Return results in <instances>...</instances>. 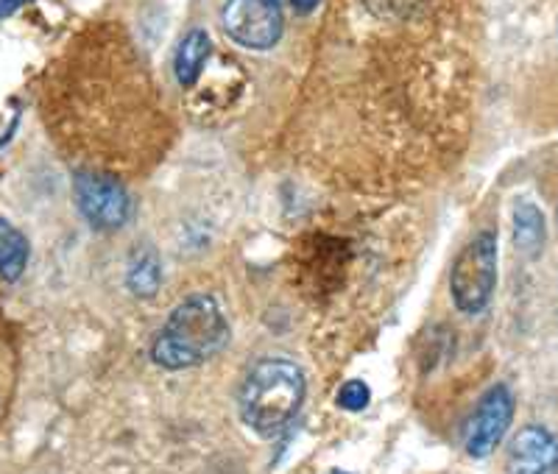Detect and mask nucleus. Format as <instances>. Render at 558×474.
Returning a JSON list of instances; mask_svg holds the SVG:
<instances>
[{
	"mask_svg": "<svg viewBox=\"0 0 558 474\" xmlns=\"http://www.w3.org/2000/svg\"><path fill=\"white\" fill-rule=\"evenodd\" d=\"M229 343V324L216 299L191 296L168 316L151 347V361L168 372L202 366Z\"/></svg>",
	"mask_w": 558,
	"mask_h": 474,
	"instance_id": "nucleus-2",
	"label": "nucleus"
},
{
	"mask_svg": "<svg viewBox=\"0 0 558 474\" xmlns=\"http://www.w3.org/2000/svg\"><path fill=\"white\" fill-rule=\"evenodd\" d=\"M547 241L545 216L536 204H520L514 212V246L525 257H539Z\"/></svg>",
	"mask_w": 558,
	"mask_h": 474,
	"instance_id": "nucleus-9",
	"label": "nucleus"
},
{
	"mask_svg": "<svg viewBox=\"0 0 558 474\" xmlns=\"http://www.w3.org/2000/svg\"><path fill=\"white\" fill-rule=\"evenodd\" d=\"M221 26L229 39H235L248 51H268L282 37L286 14L279 0H227Z\"/></svg>",
	"mask_w": 558,
	"mask_h": 474,
	"instance_id": "nucleus-5",
	"label": "nucleus"
},
{
	"mask_svg": "<svg viewBox=\"0 0 558 474\" xmlns=\"http://www.w3.org/2000/svg\"><path fill=\"white\" fill-rule=\"evenodd\" d=\"M209 34L204 28H193V32L184 34V39L177 48V59H173V70H177V78L182 87H193L202 76L204 64L209 57Z\"/></svg>",
	"mask_w": 558,
	"mask_h": 474,
	"instance_id": "nucleus-8",
	"label": "nucleus"
},
{
	"mask_svg": "<svg viewBox=\"0 0 558 474\" xmlns=\"http://www.w3.org/2000/svg\"><path fill=\"white\" fill-rule=\"evenodd\" d=\"M305 374L286 357H266L246 374L238 397L241 418L248 430L274 438L296 418L305 402Z\"/></svg>",
	"mask_w": 558,
	"mask_h": 474,
	"instance_id": "nucleus-1",
	"label": "nucleus"
},
{
	"mask_svg": "<svg viewBox=\"0 0 558 474\" xmlns=\"http://www.w3.org/2000/svg\"><path fill=\"white\" fill-rule=\"evenodd\" d=\"M497 288V234L483 229L458 254L450 277L452 302L466 316H477L488 307Z\"/></svg>",
	"mask_w": 558,
	"mask_h": 474,
	"instance_id": "nucleus-3",
	"label": "nucleus"
},
{
	"mask_svg": "<svg viewBox=\"0 0 558 474\" xmlns=\"http://www.w3.org/2000/svg\"><path fill=\"white\" fill-rule=\"evenodd\" d=\"M332 474H347V472H332Z\"/></svg>",
	"mask_w": 558,
	"mask_h": 474,
	"instance_id": "nucleus-15",
	"label": "nucleus"
},
{
	"mask_svg": "<svg viewBox=\"0 0 558 474\" xmlns=\"http://www.w3.org/2000/svg\"><path fill=\"white\" fill-rule=\"evenodd\" d=\"M28 266V241L23 232L0 218V277L7 282H17Z\"/></svg>",
	"mask_w": 558,
	"mask_h": 474,
	"instance_id": "nucleus-10",
	"label": "nucleus"
},
{
	"mask_svg": "<svg viewBox=\"0 0 558 474\" xmlns=\"http://www.w3.org/2000/svg\"><path fill=\"white\" fill-rule=\"evenodd\" d=\"M288 3H291L293 12H299V14H311L322 7V0H288Z\"/></svg>",
	"mask_w": 558,
	"mask_h": 474,
	"instance_id": "nucleus-13",
	"label": "nucleus"
},
{
	"mask_svg": "<svg viewBox=\"0 0 558 474\" xmlns=\"http://www.w3.org/2000/svg\"><path fill=\"white\" fill-rule=\"evenodd\" d=\"M514 422V393L508 391V386H492L477 402L475 413H472L470 424H466V455L483 461L500 447L506 438L508 427Z\"/></svg>",
	"mask_w": 558,
	"mask_h": 474,
	"instance_id": "nucleus-6",
	"label": "nucleus"
},
{
	"mask_svg": "<svg viewBox=\"0 0 558 474\" xmlns=\"http://www.w3.org/2000/svg\"><path fill=\"white\" fill-rule=\"evenodd\" d=\"M73 198L78 212L93 229L112 232L132 216V202L121 182L101 171H78L73 179Z\"/></svg>",
	"mask_w": 558,
	"mask_h": 474,
	"instance_id": "nucleus-4",
	"label": "nucleus"
},
{
	"mask_svg": "<svg viewBox=\"0 0 558 474\" xmlns=\"http://www.w3.org/2000/svg\"><path fill=\"white\" fill-rule=\"evenodd\" d=\"M129 291L137 299H151L157 296L159 284H162V268H159V259L154 252H137V257L132 259L129 266Z\"/></svg>",
	"mask_w": 558,
	"mask_h": 474,
	"instance_id": "nucleus-11",
	"label": "nucleus"
},
{
	"mask_svg": "<svg viewBox=\"0 0 558 474\" xmlns=\"http://www.w3.org/2000/svg\"><path fill=\"white\" fill-rule=\"evenodd\" d=\"M506 474H558V436L542 424H527L511 438Z\"/></svg>",
	"mask_w": 558,
	"mask_h": 474,
	"instance_id": "nucleus-7",
	"label": "nucleus"
},
{
	"mask_svg": "<svg viewBox=\"0 0 558 474\" xmlns=\"http://www.w3.org/2000/svg\"><path fill=\"white\" fill-rule=\"evenodd\" d=\"M28 0H0V17H9V14H14L17 9L26 7Z\"/></svg>",
	"mask_w": 558,
	"mask_h": 474,
	"instance_id": "nucleus-14",
	"label": "nucleus"
},
{
	"mask_svg": "<svg viewBox=\"0 0 558 474\" xmlns=\"http://www.w3.org/2000/svg\"><path fill=\"white\" fill-rule=\"evenodd\" d=\"M336 402L341 411L361 413L366 411L368 402H372V391H368V386L363 382V379H349V382H343L341 386V391H338Z\"/></svg>",
	"mask_w": 558,
	"mask_h": 474,
	"instance_id": "nucleus-12",
	"label": "nucleus"
}]
</instances>
